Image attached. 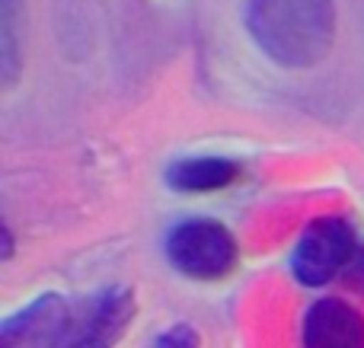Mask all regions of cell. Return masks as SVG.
Instances as JSON below:
<instances>
[{"mask_svg":"<svg viewBox=\"0 0 364 348\" xmlns=\"http://www.w3.org/2000/svg\"><path fill=\"white\" fill-rule=\"evenodd\" d=\"M246 29L278 67H316L336 42V0H246Z\"/></svg>","mask_w":364,"mask_h":348,"instance_id":"obj_1","label":"cell"},{"mask_svg":"<svg viewBox=\"0 0 364 348\" xmlns=\"http://www.w3.org/2000/svg\"><path fill=\"white\" fill-rule=\"evenodd\" d=\"M166 256L173 268L198 281H218L237 268V240L218 221L195 217L166 234Z\"/></svg>","mask_w":364,"mask_h":348,"instance_id":"obj_2","label":"cell"},{"mask_svg":"<svg viewBox=\"0 0 364 348\" xmlns=\"http://www.w3.org/2000/svg\"><path fill=\"white\" fill-rule=\"evenodd\" d=\"M355 253H358V240L352 224L342 217H316L314 224H307L291 253V272L301 285L320 288L342 268H348Z\"/></svg>","mask_w":364,"mask_h":348,"instance_id":"obj_3","label":"cell"},{"mask_svg":"<svg viewBox=\"0 0 364 348\" xmlns=\"http://www.w3.org/2000/svg\"><path fill=\"white\" fill-rule=\"evenodd\" d=\"M134 320L132 288H106L74 307V326L64 348H112Z\"/></svg>","mask_w":364,"mask_h":348,"instance_id":"obj_4","label":"cell"},{"mask_svg":"<svg viewBox=\"0 0 364 348\" xmlns=\"http://www.w3.org/2000/svg\"><path fill=\"white\" fill-rule=\"evenodd\" d=\"M74 326V307L61 294H42L0 326V348H64Z\"/></svg>","mask_w":364,"mask_h":348,"instance_id":"obj_5","label":"cell"},{"mask_svg":"<svg viewBox=\"0 0 364 348\" xmlns=\"http://www.w3.org/2000/svg\"><path fill=\"white\" fill-rule=\"evenodd\" d=\"M304 348H364V317L339 298H323L304 313Z\"/></svg>","mask_w":364,"mask_h":348,"instance_id":"obj_6","label":"cell"},{"mask_svg":"<svg viewBox=\"0 0 364 348\" xmlns=\"http://www.w3.org/2000/svg\"><path fill=\"white\" fill-rule=\"evenodd\" d=\"M237 179V163L227 157H182L166 170V183L176 192H218Z\"/></svg>","mask_w":364,"mask_h":348,"instance_id":"obj_7","label":"cell"},{"mask_svg":"<svg viewBox=\"0 0 364 348\" xmlns=\"http://www.w3.org/2000/svg\"><path fill=\"white\" fill-rule=\"evenodd\" d=\"M23 10L26 0H0V80L6 89L23 74Z\"/></svg>","mask_w":364,"mask_h":348,"instance_id":"obj_8","label":"cell"},{"mask_svg":"<svg viewBox=\"0 0 364 348\" xmlns=\"http://www.w3.org/2000/svg\"><path fill=\"white\" fill-rule=\"evenodd\" d=\"M198 332L192 330L188 323H176L170 326L166 332H160V339L154 342V348H198Z\"/></svg>","mask_w":364,"mask_h":348,"instance_id":"obj_9","label":"cell"}]
</instances>
